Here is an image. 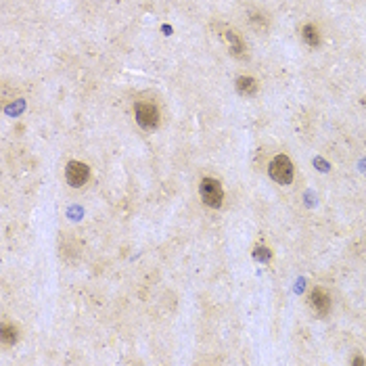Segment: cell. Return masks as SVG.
<instances>
[{
	"label": "cell",
	"instance_id": "cell-12",
	"mask_svg": "<svg viewBox=\"0 0 366 366\" xmlns=\"http://www.w3.org/2000/svg\"><path fill=\"white\" fill-rule=\"evenodd\" d=\"M316 163L320 165V170H322V172H327V170H329V167H327V163H325V161H320V159H316Z\"/></svg>",
	"mask_w": 366,
	"mask_h": 366
},
{
	"label": "cell",
	"instance_id": "cell-2",
	"mask_svg": "<svg viewBox=\"0 0 366 366\" xmlns=\"http://www.w3.org/2000/svg\"><path fill=\"white\" fill-rule=\"evenodd\" d=\"M268 170H270V176L278 182V185H289L293 180V163L287 155H276Z\"/></svg>",
	"mask_w": 366,
	"mask_h": 366
},
{
	"label": "cell",
	"instance_id": "cell-1",
	"mask_svg": "<svg viewBox=\"0 0 366 366\" xmlns=\"http://www.w3.org/2000/svg\"><path fill=\"white\" fill-rule=\"evenodd\" d=\"M199 191H201V199L207 207H220L222 205L224 191H222V185L216 178H203L201 185H199Z\"/></svg>",
	"mask_w": 366,
	"mask_h": 366
},
{
	"label": "cell",
	"instance_id": "cell-9",
	"mask_svg": "<svg viewBox=\"0 0 366 366\" xmlns=\"http://www.w3.org/2000/svg\"><path fill=\"white\" fill-rule=\"evenodd\" d=\"M0 337H3V343L13 345L17 341V329L13 325H3V327H0Z\"/></svg>",
	"mask_w": 366,
	"mask_h": 366
},
{
	"label": "cell",
	"instance_id": "cell-3",
	"mask_svg": "<svg viewBox=\"0 0 366 366\" xmlns=\"http://www.w3.org/2000/svg\"><path fill=\"white\" fill-rule=\"evenodd\" d=\"M136 121L145 130H155L159 126V111L151 103H136Z\"/></svg>",
	"mask_w": 366,
	"mask_h": 366
},
{
	"label": "cell",
	"instance_id": "cell-4",
	"mask_svg": "<svg viewBox=\"0 0 366 366\" xmlns=\"http://www.w3.org/2000/svg\"><path fill=\"white\" fill-rule=\"evenodd\" d=\"M65 178L67 182L72 185L74 189L86 185L88 178H90V167L82 161H69L67 163V170H65Z\"/></svg>",
	"mask_w": 366,
	"mask_h": 366
},
{
	"label": "cell",
	"instance_id": "cell-5",
	"mask_svg": "<svg viewBox=\"0 0 366 366\" xmlns=\"http://www.w3.org/2000/svg\"><path fill=\"white\" fill-rule=\"evenodd\" d=\"M310 306H312V310H314L318 316H327L329 310H331V297H329V293L325 289L316 287L312 293H310Z\"/></svg>",
	"mask_w": 366,
	"mask_h": 366
},
{
	"label": "cell",
	"instance_id": "cell-11",
	"mask_svg": "<svg viewBox=\"0 0 366 366\" xmlns=\"http://www.w3.org/2000/svg\"><path fill=\"white\" fill-rule=\"evenodd\" d=\"M21 109H23V101H19V105H17V107H15V105L9 107V109H7V113H17V111H21Z\"/></svg>",
	"mask_w": 366,
	"mask_h": 366
},
{
	"label": "cell",
	"instance_id": "cell-10",
	"mask_svg": "<svg viewBox=\"0 0 366 366\" xmlns=\"http://www.w3.org/2000/svg\"><path fill=\"white\" fill-rule=\"evenodd\" d=\"M253 256H256L260 262H268L270 260V249L268 247H258L256 251H253Z\"/></svg>",
	"mask_w": 366,
	"mask_h": 366
},
{
	"label": "cell",
	"instance_id": "cell-8",
	"mask_svg": "<svg viewBox=\"0 0 366 366\" xmlns=\"http://www.w3.org/2000/svg\"><path fill=\"white\" fill-rule=\"evenodd\" d=\"M301 36H303V40L308 42L310 46H318V42H320V36H318V30L312 25V23H308V25H303V30H301Z\"/></svg>",
	"mask_w": 366,
	"mask_h": 366
},
{
	"label": "cell",
	"instance_id": "cell-7",
	"mask_svg": "<svg viewBox=\"0 0 366 366\" xmlns=\"http://www.w3.org/2000/svg\"><path fill=\"white\" fill-rule=\"evenodd\" d=\"M236 90H238V94H243V96H253L258 92V84H256V80H253V78L241 76L236 80Z\"/></svg>",
	"mask_w": 366,
	"mask_h": 366
},
{
	"label": "cell",
	"instance_id": "cell-6",
	"mask_svg": "<svg viewBox=\"0 0 366 366\" xmlns=\"http://www.w3.org/2000/svg\"><path fill=\"white\" fill-rule=\"evenodd\" d=\"M224 38H226L228 48H230V52L234 54L236 59H245V57H247V54H245V44H243V40H241V36H238L234 30H226Z\"/></svg>",
	"mask_w": 366,
	"mask_h": 366
}]
</instances>
